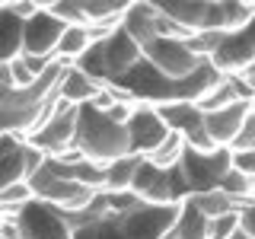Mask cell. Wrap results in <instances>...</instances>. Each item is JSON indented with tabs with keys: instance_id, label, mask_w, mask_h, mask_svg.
<instances>
[{
	"instance_id": "obj_1",
	"label": "cell",
	"mask_w": 255,
	"mask_h": 239,
	"mask_svg": "<svg viewBox=\"0 0 255 239\" xmlns=\"http://www.w3.org/2000/svg\"><path fill=\"white\" fill-rule=\"evenodd\" d=\"M156 10L185 35H204V32L227 35L252 19L255 3L249 0H182V3H156Z\"/></svg>"
},
{
	"instance_id": "obj_2",
	"label": "cell",
	"mask_w": 255,
	"mask_h": 239,
	"mask_svg": "<svg viewBox=\"0 0 255 239\" xmlns=\"http://www.w3.org/2000/svg\"><path fill=\"white\" fill-rule=\"evenodd\" d=\"M74 150L83 159L93 163H112L118 156H128V127L112 121L106 112L93 109L90 102L77 112V131H74Z\"/></svg>"
},
{
	"instance_id": "obj_3",
	"label": "cell",
	"mask_w": 255,
	"mask_h": 239,
	"mask_svg": "<svg viewBox=\"0 0 255 239\" xmlns=\"http://www.w3.org/2000/svg\"><path fill=\"white\" fill-rule=\"evenodd\" d=\"M26 185H29L35 201L58 207L61 214L86 211L96 201V195H99V191H90V188L80 185V182L70 179V163H64L58 156H45L42 166L26 179Z\"/></svg>"
},
{
	"instance_id": "obj_4",
	"label": "cell",
	"mask_w": 255,
	"mask_h": 239,
	"mask_svg": "<svg viewBox=\"0 0 255 239\" xmlns=\"http://www.w3.org/2000/svg\"><path fill=\"white\" fill-rule=\"evenodd\" d=\"M140 58H143L140 45L134 42L128 32L115 29L109 38L93 42L90 48H86L74 67L83 70V74L90 80H96L99 86H112V83H118L134 64H140Z\"/></svg>"
},
{
	"instance_id": "obj_5",
	"label": "cell",
	"mask_w": 255,
	"mask_h": 239,
	"mask_svg": "<svg viewBox=\"0 0 255 239\" xmlns=\"http://www.w3.org/2000/svg\"><path fill=\"white\" fill-rule=\"evenodd\" d=\"M230 172V150L217 147L211 153H201V150H182L179 159V175L185 182L188 195H201V191H211L220 185V179Z\"/></svg>"
},
{
	"instance_id": "obj_6",
	"label": "cell",
	"mask_w": 255,
	"mask_h": 239,
	"mask_svg": "<svg viewBox=\"0 0 255 239\" xmlns=\"http://www.w3.org/2000/svg\"><path fill=\"white\" fill-rule=\"evenodd\" d=\"M131 191L147 204H182L188 198V188L179 175V166L172 169H159V166L140 159L137 172H134Z\"/></svg>"
},
{
	"instance_id": "obj_7",
	"label": "cell",
	"mask_w": 255,
	"mask_h": 239,
	"mask_svg": "<svg viewBox=\"0 0 255 239\" xmlns=\"http://www.w3.org/2000/svg\"><path fill=\"white\" fill-rule=\"evenodd\" d=\"M61 99V96H58ZM77 112L80 106H67V102H58V109H54V115L48 118V121L38 127L35 134H29L26 143L29 147H35L42 156H64L74 150V131H77Z\"/></svg>"
},
{
	"instance_id": "obj_8",
	"label": "cell",
	"mask_w": 255,
	"mask_h": 239,
	"mask_svg": "<svg viewBox=\"0 0 255 239\" xmlns=\"http://www.w3.org/2000/svg\"><path fill=\"white\" fill-rule=\"evenodd\" d=\"M13 223L19 230V239H74L67 220L58 207L45 201H26L22 207L13 211Z\"/></svg>"
},
{
	"instance_id": "obj_9",
	"label": "cell",
	"mask_w": 255,
	"mask_h": 239,
	"mask_svg": "<svg viewBox=\"0 0 255 239\" xmlns=\"http://www.w3.org/2000/svg\"><path fill=\"white\" fill-rule=\"evenodd\" d=\"M140 51H143V61H147L150 67L159 70V74L169 77V80L188 77L191 70L204 61V58H198V54L188 48L185 38H153V42L143 45Z\"/></svg>"
},
{
	"instance_id": "obj_10",
	"label": "cell",
	"mask_w": 255,
	"mask_h": 239,
	"mask_svg": "<svg viewBox=\"0 0 255 239\" xmlns=\"http://www.w3.org/2000/svg\"><path fill=\"white\" fill-rule=\"evenodd\" d=\"M207 61H211L223 77H236V74H243V70L255 61V13H252V19L246 22L243 29L227 32V35L220 38L217 51H214Z\"/></svg>"
},
{
	"instance_id": "obj_11",
	"label": "cell",
	"mask_w": 255,
	"mask_h": 239,
	"mask_svg": "<svg viewBox=\"0 0 255 239\" xmlns=\"http://www.w3.org/2000/svg\"><path fill=\"white\" fill-rule=\"evenodd\" d=\"M64 22L54 19L51 13L38 3V10L22 19V51L26 58H42V61H54V48H58L61 35H64Z\"/></svg>"
},
{
	"instance_id": "obj_12",
	"label": "cell",
	"mask_w": 255,
	"mask_h": 239,
	"mask_svg": "<svg viewBox=\"0 0 255 239\" xmlns=\"http://www.w3.org/2000/svg\"><path fill=\"white\" fill-rule=\"evenodd\" d=\"M42 153L19 137H0V191L22 185L42 166Z\"/></svg>"
},
{
	"instance_id": "obj_13",
	"label": "cell",
	"mask_w": 255,
	"mask_h": 239,
	"mask_svg": "<svg viewBox=\"0 0 255 239\" xmlns=\"http://www.w3.org/2000/svg\"><path fill=\"white\" fill-rule=\"evenodd\" d=\"M125 127H128V150H131L134 156H150L159 143L166 140V134H169V127L163 124V118L150 106L134 109Z\"/></svg>"
},
{
	"instance_id": "obj_14",
	"label": "cell",
	"mask_w": 255,
	"mask_h": 239,
	"mask_svg": "<svg viewBox=\"0 0 255 239\" xmlns=\"http://www.w3.org/2000/svg\"><path fill=\"white\" fill-rule=\"evenodd\" d=\"M252 106H255V99H236L223 109L204 112V131H207V137L214 140V147H227V150L233 147V140L239 137L243 121L252 112Z\"/></svg>"
},
{
	"instance_id": "obj_15",
	"label": "cell",
	"mask_w": 255,
	"mask_h": 239,
	"mask_svg": "<svg viewBox=\"0 0 255 239\" xmlns=\"http://www.w3.org/2000/svg\"><path fill=\"white\" fill-rule=\"evenodd\" d=\"M159 10L156 3H147V0H137V3H128V10L122 16V32L134 38L140 48L150 45L153 38H159Z\"/></svg>"
},
{
	"instance_id": "obj_16",
	"label": "cell",
	"mask_w": 255,
	"mask_h": 239,
	"mask_svg": "<svg viewBox=\"0 0 255 239\" xmlns=\"http://www.w3.org/2000/svg\"><path fill=\"white\" fill-rule=\"evenodd\" d=\"M156 115L182 140H188L204 127V112L198 109V102H166V106H156Z\"/></svg>"
},
{
	"instance_id": "obj_17",
	"label": "cell",
	"mask_w": 255,
	"mask_h": 239,
	"mask_svg": "<svg viewBox=\"0 0 255 239\" xmlns=\"http://www.w3.org/2000/svg\"><path fill=\"white\" fill-rule=\"evenodd\" d=\"M102 86L96 83V80H90L83 74V70H77L74 64L70 67H64V74L58 80V96L67 106H86V102L96 99V93H99Z\"/></svg>"
},
{
	"instance_id": "obj_18",
	"label": "cell",
	"mask_w": 255,
	"mask_h": 239,
	"mask_svg": "<svg viewBox=\"0 0 255 239\" xmlns=\"http://www.w3.org/2000/svg\"><path fill=\"white\" fill-rule=\"evenodd\" d=\"M22 51V19L10 3H0V67H6Z\"/></svg>"
},
{
	"instance_id": "obj_19",
	"label": "cell",
	"mask_w": 255,
	"mask_h": 239,
	"mask_svg": "<svg viewBox=\"0 0 255 239\" xmlns=\"http://www.w3.org/2000/svg\"><path fill=\"white\" fill-rule=\"evenodd\" d=\"M172 236H179V239H207L211 236V220L185 198V201L179 204V217H175Z\"/></svg>"
},
{
	"instance_id": "obj_20",
	"label": "cell",
	"mask_w": 255,
	"mask_h": 239,
	"mask_svg": "<svg viewBox=\"0 0 255 239\" xmlns=\"http://www.w3.org/2000/svg\"><path fill=\"white\" fill-rule=\"evenodd\" d=\"M90 45H93V38H90V32H86V26H67L64 35H61V42H58V48H54V61L77 64L80 54H83Z\"/></svg>"
},
{
	"instance_id": "obj_21",
	"label": "cell",
	"mask_w": 255,
	"mask_h": 239,
	"mask_svg": "<svg viewBox=\"0 0 255 239\" xmlns=\"http://www.w3.org/2000/svg\"><path fill=\"white\" fill-rule=\"evenodd\" d=\"M143 156H118L106 163V191H131V182H134V172H137Z\"/></svg>"
},
{
	"instance_id": "obj_22",
	"label": "cell",
	"mask_w": 255,
	"mask_h": 239,
	"mask_svg": "<svg viewBox=\"0 0 255 239\" xmlns=\"http://www.w3.org/2000/svg\"><path fill=\"white\" fill-rule=\"evenodd\" d=\"M188 201L195 204V207L204 214L207 220H214V217H223V214H236L239 207H243V201H233V198H230V195H223L220 188L201 191V195H188Z\"/></svg>"
},
{
	"instance_id": "obj_23",
	"label": "cell",
	"mask_w": 255,
	"mask_h": 239,
	"mask_svg": "<svg viewBox=\"0 0 255 239\" xmlns=\"http://www.w3.org/2000/svg\"><path fill=\"white\" fill-rule=\"evenodd\" d=\"M64 163H70V179L80 182L83 188L90 191H106V166L102 163H93V159H64Z\"/></svg>"
},
{
	"instance_id": "obj_24",
	"label": "cell",
	"mask_w": 255,
	"mask_h": 239,
	"mask_svg": "<svg viewBox=\"0 0 255 239\" xmlns=\"http://www.w3.org/2000/svg\"><path fill=\"white\" fill-rule=\"evenodd\" d=\"M182 150H185V140H182L179 134L169 131V134H166V140L159 143L150 156H143V159H147V163H153V166H159V169H172V166H179Z\"/></svg>"
},
{
	"instance_id": "obj_25",
	"label": "cell",
	"mask_w": 255,
	"mask_h": 239,
	"mask_svg": "<svg viewBox=\"0 0 255 239\" xmlns=\"http://www.w3.org/2000/svg\"><path fill=\"white\" fill-rule=\"evenodd\" d=\"M54 19H61L64 26H86V16L80 3H70V0H54V3H42Z\"/></svg>"
},
{
	"instance_id": "obj_26",
	"label": "cell",
	"mask_w": 255,
	"mask_h": 239,
	"mask_svg": "<svg viewBox=\"0 0 255 239\" xmlns=\"http://www.w3.org/2000/svg\"><path fill=\"white\" fill-rule=\"evenodd\" d=\"M223 195H230L233 201H249V175H243V172H236V169H230L227 175L220 179V185H217Z\"/></svg>"
},
{
	"instance_id": "obj_27",
	"label": "cell",
	"mask_w": 255,
	"mask_h": 239,
	"mask_svg": "<svg viewBox=\"0 0 255 239\" xmlns=\"http://www.w3.org/2000/svg\"><path fill=\"white\" fill-rule=\"evenodd\" d=\"M239 230V211L236 214H223V217L211 220V236L207 239H230Z\"/></svg>"
},
{
	"instance_id": "obj_28",
	"label": "cell",
	"mask_w": 255,
	"mask_h": 239,
	"mask_svg": "<svg viewBox=\"0 0 255 239\" xmlns=\"http://www.w3.org/2000/svg\"><path fill=\"white\" fill-rule=\"evenodd\" d=\"M230 150H255V106H252L249 115H246L243 131H239V137L233 140V147H230Z\"/></svg>"
},
{
	"instance_id": "obj_29",
	"label": "cell",
	"mask_w": 255,
	"mask_h": 239,
	"mask_svg": "<svg viewBox=\"0 0 255 239\" xmlns=\"http://www.w3.org/2000/svg\"><path fill=\"white\" fill-rule=\"evenodd\" d=\"M230 169L255 175V150H230Z\"/></svg>"
},
{
	"instance_id": "obj_30",
	"label": "cell",
	"mask_w": 255,
	"mask_h": 239,
	"mask_svg": "<svg viewBox=\"0 0 255 239\" xmlns=\"http://www.w3.org/2000/svg\"><path fill=\"white\" fill-rule=\"evenodd\" d=\"M239 233L255 239V201H246L239 207Z\"/></svg>"
},
{
	"instance_id": "obj_31",
	"label": "cell",
	"mask_w": 255,
	"mask_h": 239,
	"mask_svg": "<svg viewBox=\"0 0 255 239\" xmlns=\"http://www.w3.org/2000/svg\"><path fill=\"white\" fill-rule=\"evenodd\" d=\"M236 77H239V80H243V83H246V90H249V93L255 96V61H252V64H249V67H246V70H243V74H236Z\"/></svg>"
},
{
	"instance_id": "obj_32",
	"label": "cell",
	"mask_w": 255,
	"mask_h": 239,
	"mask_svg": "<svg viewBox=\"0 0 255 239\" xmlns=\"http://www.w3.org/2000/svg\"><path fill=\"white\" fill-rule=\"evenodd\" d=\"M249 201H255V175H249Z\"/></svg>"
},
{
	"instance_id": "obj_33",
	"label": "cell",
	"mask_w": 255,
	"mask_h": 239,
	"mask_svg": "<svg viewBox=\"0 0 255 239\" xmlns=\"http://www.w3.org/2000/svg\"><path fill=\"white\" fill-rule=\"evenodd\" d=\"M230 239H249V236H246V233H239V230H236V233L230 236Z\"/></svg>"
},
{
	"instance_id": "obj_34",
	"label": "cell",
	"mask_w": 255,
	"mask_h": 239,
	"mask_svg": "<svg viewBox=\"0 0 255 239\" xmlns=\"http://www.w3.org/2000/svg\"><path fill=\"white\" fill-rule=\"evenodd\" d=\"M166 239H179V236H172V233H169V236H166Z\"/></svg>"
}]
</instances>
